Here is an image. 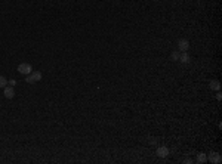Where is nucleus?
Instances as JSON below:
<instances>
[{"label":"nucleus","instance_id":"obj_9","mask_svg":"<svg viewBox=\"0 0 222 164\" xmlns=\"http://www.w3.org/2000/svg\"><path fill=\"white\" fill-rule=\"evenodd\" d=\"M207 161V157L204 155V154H198V157H197V163H206Z\"/></svg>","mask_w":222,"mask_h":164},{"label":"nucleus","instance_id":"obj_1","mask_svg":"<svg viewBox=\"0 0 222 164\" xmlns=\"http://www.w3.org/2000/svg\"><path fill=\"white\" fill-rule=\"evenodd\" d=\"M41 73L40 71H33L31 74H28L27 77H25V82L27 83H30V84H33V83H37V82H40L41 80Z\"/></svg>","mask_w":222,"mask_h":164},{"label":"nucleus","instance_id":"obj_12","mask_svg":"<svg viewBox=\"0 0 222 164\" xmlns=\"http://www.w3.org/2000/svg\"><path fill=\"white\" fill-rule=\"evenodd\" d=\"M7 83H11V86L14 87V86H15V83H16V82H15V80H11V82H7Z\"/></svg>","mask_w":222,"mask_h":164},{"label":"nucleus","instance_id":"obj_4","mask_svg":"<svg viewBox=\"0 0 222 164\" xmlns=\"http://www.w3.org/2000/svg\"><path fill=\"white\" fill-rule=\"evenodd\" d=\"M178 49L181 50V52H187L189 49V41L187 39H179L178 40Z\"/></svg>","mask_w":222,"mask_h":164},{"label":"nucleus","instance_id":"obj_8","mask_svg":"<svg viewBox=\"0 0 222 164\" xmlns=\"http://www.w3.org/2000/svg\"><path fill=\"white\" fill-rule=\"evenodd\" d=\"M210 89H213V90H219L221 89V84H219V82H210Z\"/></svg>","mask_w":222,"mask_h":164},{"label":"nucleus","instance_id":"obj_11","mask_svg":"<svg viewBox=\"0 0 222 164\" xmlns=\"http://www.w3.org/2000/svg\"><path fill=\"white\" fill-rule=\"evenodd\" d=\"M170 58H172L173 61H178V59H179V53H178V52H172Z\"/></svg>","mask_w":222,"mask_h":164},{"label":"nucleus","instance_id":"obj_13","mask_svg":"<svg viewBox=\"0 0 222 164\" xmlns=\"http://www.w3.org/2000/svg\"><path fill=\"white\" fill-rule=\"evenodd\" d=\"M216 99H218V101H221V99H222V96H221V93H218V95H216Z\"/></svg>","mask_w":222,"mask_h":164},{"label":"nucleus","instance_id":"obj_10","mask_svg":"<svg viewBox=\"0 0 222 164\" xmlns=\"http://www.w3.org/2000/svg\"><path fill=\"white\" fill-rule=\"evenodd\" d=\"M6 84H7V80L3 77V75H0V87H3V89H5V87H6Z\"/></svg>","mask_w":222,"mask_h":164},{"label":"nucleus","instance_id":"obj_2","mask_svg":"<svg viewBox=\"0 0 222 164\" xmlns=\"http://www.w3.org/2000/svg\"><path fill=\"white\" fill-rule=\"evenodd\" d=\"M18 73L22 75H28L33 73V67H31L30 64H27V62H22V64L18 65Z\"/></svg>","mask_w":222,"mask_h":164},{"label":"nucleus","instance_id":"obj_7","mask_svg":"<svg viewBox=\"0 0 222 164\" xmlns=\"http://www.w3.org/2000/svg\"><path fill=\"white\" fill-rule=\"evenodd\" d=\"M178 61H181L182 64H188L189 62V55L187 53V52H184L182 55H179V59Z\"/></svg>","mask_w":222,"mask_h":164},{"label":"nucleus","instance_id":"obj_5","mask_svg":"<svg viewBox=\"0 0 222 164\" xmlns=\"http://www.w3.org/2000/svg\"><path fill=\"white\" fill-rule=\"evenodd\" d=\"M157 155L162 158H166L169 155V149L166 146H160V148H157Z\"/></svg>","mask_w":222,"mask_h":164},{"label":"nucleus","instance_id":"obj_6","mask_svg":"<svg viewBox=\"0 0 222 164\" xmlns=\"http://www.w3.org/2000/svg\"><path fill=\"white\" fill-rule=\"evenodd\" d=\"M5 96H6L7 99H12V98H14L15 96V90H14V87H12V86H11V87H5Z\"/></svg>","mask_w":222,"mask_h":164},{"label":"nucleus","instance_id":"obj_3","mask_svg":"<svg viewBox=\"0 0 222 164\" xmlns=\"http://www.w3.org/2000/svg\"><path fill=\"white\" fill-rule=\"evenodd\" d=\"M207 161H210V163H213V164H219L222 161V157L218 152H210L207 155Z\"/></svg>","mask_w":222,"mask_h":164}]
</instances>
